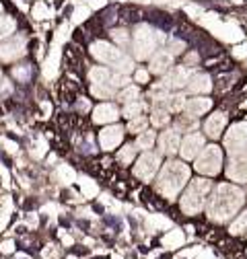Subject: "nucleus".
<instances>
[{
  "instance_id": "2",
  "label": "nucleus",
  "mask_w": 247,
  "mask_h": 259,
  "mask_svg": "<svg viewBox=\"0 0 247 259\" xmlns=\"http://www.w3.org/2000/svg\"><path fill=\"white\" fill-rule=\"evenodd\" d=\"M188 181H190V167L181 163V160H169L157 177V191L163 198L173 200Z\"/></svg>"
},
{
  "instance_id": "36",
  "label": "nucleus",
  "mask_w": 247,
  "mask_h": 259,
  "mask_svg": "<svg viewBox=\"0 0 247 259\" xmlns=\"http://www.w3.org/2000/svg\"><path fill=\"white\" fill-rule=\"evenodd\" d=\"M87 15H89V9H87V7H78L76 13H74V21H76V23H78V21H85Z\"/></svg>"
},
{
  "instance_id": "25",
  "label": "nucleus",
  "mask_w": 247,
  "mask_h": 259,
  "mask_svg": "<svg viewBox=\"0 0 247 259\" xmlns=\"http://www.w3.org/2000/svg\"><path fill=\"white\" fill-rule=\"evenodd\" d=\"M146 109V105L142 101H132V103H126L124 105V117H128V119H134V117H140L142 111Z\"/></svg>"
},
{
  "instance_id": "34",
  "label": "nucleus",
  "mask_w": 247,
  "mask_h": 259,
  "mask_svg": "<svg viewBox=\"0 0 247 259\" xmlns=\"http://www.w3.org/2000/svg\"><path fill=\"white\" fill-rule=\"evenodd\" d=\"M29 72H31L29 66H17V68H13V76H15L17 80H23V82L29 78Z\"/></svg>"
},
{
  "instance_id": "9",
  "label": "nucleus",
  "mask_w": 247,
  "mask_h": 259,
  "mask_svg": "<svg viewBox=\"0 0 247 259\" xmlns=\"http://www.w3.org/2000/svg\"><path fill=\"white\" fill-rule=\"evenodd\" d=\"M227 177L239 183H247V152L231 154L227 165Z\"/></svg>"
},
{
  "instance_id": "10",
  "label": "nucleus",
  "mask_w": 247,
  "mask_h": 259,
  "mask_svg": "<svg viewBox=\"0 0 247 259\" xmlns=\"http://www.w3.org/2000/svg\"><path fill=\"white\" fill-rule=\"evenodd\" d=\"M202 150H204V136L198 134V132H190L188 136L181 140V146H179V152H181V156L185 160L196 158Z\"/></svg>"
},
{
  "instance_id": "22",
  "label": "nucleus",
  "mask_w": 247,
  "mask_h": 259,
  "mask_svg": "<svg viewBox=\"0 0 247 259\" xmlns=\"http://www.w3.org/2000/svg\"><path fill=\"white\" fill-rule=\"evenodd\" d=\"M185 103H188V99H185L181 93H173V95H169L167 99H165V107H167L171 113L183 111V109H185Z\"/></svg>"
},
{
  "instance_id": "39",
  "label": "nucleus",
  "mask_w": 247,
  "mask_h": 259,
  "mask_svg": "<svg viewBox=\"0 0 247 259\" xmlns=\"http://www.w3.org/2000/svg\"><path fill=\"white\" fill-rule=\"evenodd\" d=\"M3 251H5V253H11V251H13V243H11V241L3 243Z\"/></svg>"
},
{
  "instance_id": "5",
  "label": "nucleus",
  "mask_w": 247,
  "mask_h": 259,
  "mask_svg": "<svg viewBox=\"0 0 247 259\" xmlns=\"http://www.w3.org/2000/svg\"><path fill=\"white\" fill-rule=\"evenodd\" d=\"M212 189V183L208 179H194L188 189H185V193L181 196V210L183 214H198L204 206H206V198H208V193Z\"/></svg>"
},
{
  "instance_id": "6",
  "label": "nucleus",
  "mask_w": 247,
  "mask_h": 259,
  "mask_svg": "<svg viewBox=\"0 0 247 259\" xmlns=\"http://www.w3.org/2000/svg\"><path fill=\"white\" fill-rule=\"evenodd\" d=\"M221 165H223V150L216 144L204 146V150L196 156V171L202 175H208V177L216 175L221 171Z\"/></svg>"
},
{
  "instance_id": "26",
  "label": "nucleus",
  "mask_w": 247,
  "mask_h": 259,
  "mask_svg": "<svg viewBox=\"0 0 247 259\" xmlns=\"http://www.w3.org/2000/svg\"><path fill=\"white\" fill-rule=\"evenodd\" d=\"M136 150H138V146H136V142L134 144H126L119 152H117V160L121 165H130L132 160H134V156H136Z\"/></svg>"
},
{
  "instance_id": "8",
  "label": "nucleus",
  "mask_w": 247,
  "mask_h": 259,
  "mask_svg": "<svg viewBox=\"0 0 247 259\" xmlns=\"http://www.w3.org/2000/svg\"><path fill=\"white\" fill-rule=\"evenodd\" d=\"M225 148L231 154L247 152V121H239L229 127V132L225 134Z\"/></svg>"
},
{
  "instance_id": "13",
  "label": "nucleus",
  "mask_w": 247,
  "mask_h": 259,
  "mask_svg": "<svg viewBox=\"0 0 247 259\" xmlns=\"http://www.w3.org/2000/svg\"><path fill=\"white\" fill-rule=\"evenodd\" d=\"M23 54H25V37L23 35L13 37L7 44L0 46V60H5V62H13V60L21 58Z\"/></svg>"
},
{
  "instance_id": "35",
  "label": "nucleus",
  "mask_w": 247,
  "mask_h": 259,
  "mask_svg": "<svg viewBox=\"0 0 247 259\" xmlns=\"http://www.w3.org/2000/svg\"><path fill=\"white\" fill-rule=\"evenodd\" d=\"M148 224L152 226V229H154V226H157V229H159V226H163V229H165V226H169V220H165V218H161V216H157V218H148Z\"/></svg>"
},
{
  "instance_id": "12",
  "label": "nucleus",
  "mask_w": 247,
  "mask_h": 259,
  "mask_svg": "<svg viewBox=\"0 0 247 259\" xmlns=\"http://www.w3.org/2000/svg\"><path fill=\"white\" fill-rule=\"evenodd\" d=\"M190 78H192L190 68H185V66H175V68H171V70L165 74L163 84H165L167 89H181V87H188Z\"/></svg>"
},
{
  "instance_id": "15",
  "label": "nucleus",
  "mask_w": 247,
  "mask_h": 259,
  "mask_svg": "<svg viewBox=\"0 0 247 259\" xmlns=\"http://www.w3.org/2000/svg\"><path fill=\"white\" fill-rule=\"evenodd\" d=\"M173 66V54L169 50H159L157 54H152L150 58V72L152 74H165Z\"/></svg>"
},
{
  "instance_id": "41",
  "label": "nucleus",
  "mask_w": 247,
  "mask_h": 259,
  "mask_svg": "<svg viewBox=\"0 0 247 259\" xmlns=\"http://www.w3.org/2000/svg\"><path fill=\"white\" fill-rule=\"evenodd\" d=\"M0 82H3V72H0Z\"/></svg>"
},
{
  "instance_id": "7",
  "label": "nucleus",
  "mask_w": 247,
  "mask_h": 259,
  "mask_svg": "<svg viewBox=\"0 0 247 259\" xmlns=\"http://www.w3.org/2000/svg\"><path fill=\"white\" fill-rule=\"evenodd\" d=\"M159 167H161V154L159 152L144 150L140 154V158L136 160V165H134V175L140 181H150L154 175H157Z\"/></svg>"
},
{
  "instance_id": "17",
  "label": "nucleus",
  "mask_w": 247,
  "mask_h": 259,
  "mask_svg": "<svg viewBox=\"0 0 247 259\" xmlns=\"http://www.w3.org/2000/svg\"><path fill=\"white\" fill-rule=\"evenodd\" d=\"M210 107H212V101L208 99V97H194V99H188L183 111H185V115H188V117L198 119L200 115L210 111Z\"/></svg>"
},
{
  "instance_id": "3",
  "label": "nucleus",
  "mask_w": 247,
  "mask_h": 259,
  "mask_svg": "<svg viewBox=\"0 0 247 259\" xmlns=\"http://www.w3.org/2000/svg\"><path fill=\"white\" fill-rule=\"evenodd\" d=\"M91 54L95 60L103 62V64H109V66L115 68V72H121V74H130L134 64L132 60L124 54L121 50H117L115 46L107 44V41H95L91 46Z\"/></svg>"
},
{
  "instance_id": "16",
  "label": "nucleus",
  "mask_w": 247,
  "mask_h": 259,
  "mask_svg": "<svg viewBox=\"0 0 247 259\" xmlns=\"http://www.w3.org/2000/svg\"><path fill=\"white\" fill-rule=\"evenodd\" d=\"M225 125H227V113L216 111V113H212V115L206 119V123H204V132H206L208 138L216 140V138H221V136H223Z\"/></svg>"
},
{
  "instance_id": "29",
  "label": "nucleus",
  "mask_w": 247,
  "mask_h": 259,
  "mask_svg": "<svg viewBox=\"0 0 247 259\" xmlns=\"http://www.w3.org/2000/svg\"><path fill=\"white\" fill-rule=\"evenodd\" d=\"M231 235H245L247 233V210L239 214V218L231 224Z\"/></svg>"
},
{
  "instance_id": "24",
  "label": "nucleus",
  "mask_w": 247,
  "mask_h": 259,
  "mask_svg": "<svg viewBox=\"0 0 247 259\" xmlns=\"http://www.w3.org/2000/svg\"><path fill=\"white\" fill-rule=\"evenodd\" d=\"M15 29H17V23L13 17H9V15L0 17V39H7L11 33H15Z\"/></svg>"
},
{
  "instance_id": "28",
  "label": "nucleus",
  "mask_w": 247,
  "mask_h": 259,
  "mask_svg": "<svg viewBox=\"0 0 247 259\" xmlns=\"http://www.w3.org/2000/svg\"><path fill=\"white\" fill-rule=\"evenodd\" d=\"M154 132H150V130H144V132H140L138 134V140H136V146L140 148V150H148V148H152V144H154Z\"/></svg>"
},
{
  "instance_id": "33",
  "label": "nucleus",
  "mask_w": 247,
  "mask_h": 259,
  "mask_svg": "<svg viewBox=\"0 0 247 259\" xmlns=\"http://www.w3.org/2000/svg\"><path fill=\"white\" fill-rule=\"evenodd\" d=\"M58 175H60V179L64 181V183H72V181H74V177H76V175H74V171H72L70 167H64V165H62V167L58 169Z\"/></svg>"
},
{
  "instance_id": "19",
  "label": "nucleus",
  "mask_w": 247,
  "mask_h": 259,
  "mask_svg": "<svg viewBox=\"0 0 247 259\" xmlns=\"http://www.w3.org/2000/svg\"><path fill=\"white\" fill-rule=\"evenodd\" d=\"M212 89V82H210V76L204 74V72H196L192 74L190 82H188V91L194 93V95H202V93H208Z\"/></svg>"
},
{
  "instance_id": "21",
  "label": "nucleus",
  "mask_w": 247,
  "mask_h": 259,
  "mask_svg": "<svg viewBox=\"0 0 247 259\" xmlns=\"http://www.w3.org/2000/svg\"><path fill=\"white\" fill-rule=\"evenodd\" d=\"M115 84L109 80V82H101V84H91V93L99 97V99H111V97L115 95Z\"/></svg>"
},
{
  "instance_id": "18",
  "label": "nucleus",
  "mask_w": 247,
  "mask_h": 259,
  "mask_svg": "<svg viewBox=\"0 0 247 259\" xmlns=\"http://www.w3.org/2000/svg\"><path fill=\"white\" fill-rule=\"evenodd\" d=\"M119 117V109L113 103H101L93 109V121L95 123H113Z\"/></svg>"
},
{
  "instance_id": "11",
  "label": "nucleus",
  "mask_w": 247,
  "mask_h": 259,
  "mask_svg": "<svg viewBox=\"0 0 247 259\" xmlns=\"http://www.w3.org/2000/svg\"><path fill=\"white\" fill-rule=\"evenodd\" d=\"M124 140V127L121 125H107L105 130L99 132V144L103 150H113L115 146H119Z\"/></svg>"
},
{
  "instance_id": "40",
  "label": "nucleus",
  "mask_w": 247,
  "mask_h": 259,
  "mask_svg": "<svg viewBox=\"0 0 247 259\" xmlns=\"http://www.w3.org/2000/svg\"><path fill=\"white\" fill-rule=\"evenodd\" d=\"M0 17H3V5H0Z\"/></svg>"
},
{
  "instance_id": "32",
  "label": "nucleus",
  "mask_w": 247,
  "mask_h": 259,
  "mask_svg": "<svg viewBox=\"0 0 247 259\" xmlns=\"http://www.w3.org/2000/svg\"><path fill=\"white\" fill-rule=\"evenodd\" d=\"M111 37H113L119 46H126V44L130 41V35H128L126 29H113V31H111Z\"/></svg>"
},
{
  "instance_id": "23",
  "label": "nucleus",
  "mask_w": 247,
  "mask_h": 259,
  "mask_svg": "<svg viewBox=\"0 0 247 259\" xmlns=\"http://www.w3.org/2000/svg\"><path fill=\"white\" fill-rule=\"evenodd\" d=\"M89 78H91L93 84H101V82H109L113 78V74L107 68H103V66H95L89 72Z\"/></svg>"
},
{
  "instance_id": "1",
  "label": "nucleus",
  "mask_w": 247,
  "mask_h": 259,
  "mask_svg": "<svg viewBox=\"0 0 247 259\" xmlns=\"http://www.w3.org/2000/svg\"><path fill=\"white\" fill-rule=\"evenodd\" d=\"M243 202H245V193L239 187H235L231 183H221L210 196L206 214L214 222H227L239 212Z\"/></svg>"
},
{
  "instance_id": "20",
  "label": "nucleus",
  "mask_w": 247,
  "mask_h": 259,
  "mask_svg": "<svg viewBox=\"0 0 247 259\" xmlns=\"http://www.w3.org/2000/svg\"><path fill=\"white\" fill-rule=\"evenodd\" d=\"M169 113H171V111L165 107V101L154 103V107H152V115H150L152 125H157V127L167 125V123H169Z\"/></svg>"
},
{
  "instance_id": "38",
  "label": "nucleus",
  "mask_w": 247,
  "mask_h": 259,
  "mask_svg": "<svg viewBox=\"0 0 247 259\" xmlns=\"http://www.w3.org/2000/svg\"><path fill=\"white\" fill-rule=\"evenodd\" d=\"M134 78H136V82H148V70H136Z\"/></svg>"
},
{
  "instance_id": "31",
  "label": "nucleus",
  "mask_w": 247,
  "mask_h": 259,
  "mask_svg": "<svg viewBox=\"0 0 247 259\" xmlns=\"http://www.w3.org/2000/svg\"><path fill=\"white\" fill-rule=\"evenodd\" d=\"M146 127H148V119H146L144 115H140V117H134V119H130V123H128V130H130V132H134V134H140V132H144Z\"/></svg>"
},
{
  "instance_id": "4",
  "label": "nucleus",
  "mask_w": 247,
  "mask_h": 259,
  "mask_svg": "<svg viewBox=\"0 0 247 259\" xmlns=\"http://www.w3.org/2000/svg\"><path fill=\"white\" fill-rule=\"evenodd\" d=\"M165 41V35L161 31L152 29L148 25H138L136 31H134V37H132V50H134V56L136 60H146L154 54L159 44Z\"/></svg>"
},
{
  "instance_id": "30",
  "label": "nucleus",
  "mask_w": 247,
  "mask_h": 259,
  "mask_svg": "<svg viewBox=\"0 0 247 259\" xmlns=\"http://www.w3.org/2000/svg\"><path fill=\"white\" fill-rule=\"evenodd\" d=\"M163 245L165 247H181L183 245V233L181 231H171L169 235H165V239H163Z\"/></svg>"
},
{
  "instance_id": "27",
  "label": "nucleus",
  "mask_w": 247,
  "mask_h": 259,
  "mask_svg": "<svg viewBox=\"0 0 247 259\" xmlns=\"http://www.w3.org/2000/svg\"><path fill=\"white\" fill-rule=\"evenodd\" d=\"M138 97H140V91H138L136 87H132V84L124 87V89L117 93V99H119V101H124V103H132V101H138Z\"/></svg>"
},
{
  "instance_id": "37",
  "label": "nucleus",
  "mask_w": 247,
  "mask_h": 259,
  "mask_svg": "<svg viewBox=\"0 0 247 259\" xmlns=\"http://www.w3.org/2000/svg\"><path fill=\"white\" fill-rule=\"evenodd\" d=\"M183 50V41H179V39H175V41H171V46H169V52L175 56V54H179Z\"/></svg>"
},
{
  "instance_id": "14",
  "label": "nucleus",
  "mask_w": 247,
  "mask_h": 259,
  "mask_svg": "<svg viewBox=\"0 0 247 259\" xmlns=\"http://www.w3.org/2000/svg\"><path fill=\"white\" fill-rule=\"evenodd\" d=\"M179 146H181V138H179V130H165L159 138V148H161V154H167V156H173L175 152H179Z\"/></svg>"
}]
</instances>
